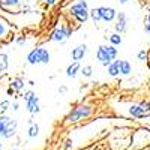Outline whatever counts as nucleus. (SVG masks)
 Here are the masks:
<instances>
[{"instance_id": "17", "label": "nucleus", "mask_w": 150, "mask_h": 150, "mask_svg": "<svg viewBox=\"0 0 150 150\" xmlns=\"http://www.w3.org/2000/svg\"><path fill=\"white\" fill-rule=\"evenodd\" d=\"M38 134H39V126L32 123V126H30V129H29V137H36Z\"/></svg>"}, {"instance_id": "8", "label": "nucleus", "mask_w": 150, "mask_h": 150, "mask_svg": "<svg viewBox=\"0 0 150 150\" xmlns=\"http://www.w3.org/2000/svg\"><path fill=\"white\" fill-rule=\"evenodd\" d=\"M86 51H87V47L86 45H78L77 48H74L72 50V60H75V62H78V60H81L83 57H84V54H86Z\"/></svg>"}, {"instance_id": "24", "label": "nucleus", "mask_w": 150, "mask_h": 150, "mask_svg": "<svg viewBox=\"0 0 150 150\" xmlns=\"http://www.w3.org/2000/svg\"><path fill=\"white\" fill-rule=\"evenodd\" d=\"M3 33H5V27H3V24L0 23V36H2Z\"/></svg>"}, {"instance_id": "14", "label": "nucleus", "mask_w": 150, "mask_h": 150, "mask_svg": "<svg viewBox=\"0 0 150 150\" xmlns=\"http://www.w3.org/2000/svg\"><path fill=\"white\" fill-rule=\"evenodd\" d=\"M108 72H110V75H117L119 72H120V66H119V62H116V63H112V65H110L108 66Z\"/></svg>"}, {"instance_id": "12", "label": "nucleus", "mask_w": 150, "mask_h": 150, "mask_svg": "<svg viewBox=\"0 0 150 150\" xmlns=\"http://www.w3.org/2000/svg\"><path fill=\"white\" fill-rule=\"evenodd\" d=\"M125 27H126V17L125 14H119V23L116 24V30L117 32H125Z\"/></svg>"}, {"instance_id": "3", "label": "nucleus", "mask_w": 150, "mask_h": 150, "mask_svg": "<svg viewBox=\"0 0 150 150\" xmlns=\"http://www.w3.org/2000/svg\"><path fill=\"white\" fill-rule=\"evenodd\" d=\"M71 12H72V15L77 18L80 23H84L87 18H89V12H87V5L86 2H80L77 5H74L71 8Z\"/></svg>"}, {"instance_id": "19", "label": "nucleus", "mask_w": 150, "mask_h": 150, "mask_svg": "<svg viewBox=\"0 0 150 150\" xmlns=\"http://www.w3.org/2000/svg\"><path fill=\"white\" fill-rule=\"evenodd\" d=\"M21 87H23V81H21L20 78H17V80L12 81V89H17V90H20Z\"/></svg>"}, {"instance_id": "1", "label": "nucleus", "mask_w": 150, "mask_h": 150, "mask_svg": "<svg viewBox=\"0 0 150 150\" xmlns=\"http://www.w3.org/2000/svg\"><path fill=\"white\" fill-rule=\"evenodd\" d=\"M17 132V122L6 116H0V135L9 138Z\"/></svg>"}, {"instance_id": "9", "label": "nucleus", "mask_w": 150, "mask_h": 150, "mask_svg": "<svg viewBox=\"0 0 150 150\" xmlns=\"http://www.w3.org/2000/svg\"><path fill=\"white\" fill-rule=\"evenodd\" d=\"M68 36H69V32H68L66 29H60V30H56V32L51 35V38H50V39H51V41H65Z\"/></svg>"}, {"instance_id": "11", "label": "nucleus", "mask_w": 150, "mask_h": 150, "mask_svg": "<svg viewBox=\"0 0 150 150\" xmlns=\"http://www.w3.org/2000/svg\"><path fill=\"white\" fill-rule=\"evenodd\" d=\"M80 69V62H74V63L66 69V75L68 77H71V78H74L75 75H77V71Z\"/></svg>"}, {"instance_id": "15", "label": "nucleus", "mask_w": 150, "mask_h": 150, "mask_svg": "<svg viewBox=\"0 0 150 150\" xmlns=\"http://www.w3.org/2000/svg\"><path fill=\"white\" fill-rule=\"evenodd\" d=\"M8 68V56L0 54V71H5Z\"/></svg>"}, {"instance_id": "13", "label": "nucleus", "mask_w": 150, "mask_h": 150, "mask_svg": "<svg viewBox=\"0 0 150 150\" xmlns=\"http://www.w3.org/2000/svg\"><path fill=\"white\" fill-rule=\"evenodd\" d=\"M119 66H120V72L125 74V75H128V74L131 72V65L128 63L126 60H120V62H119Z\"/></svg>"}, {"instance_id": "25", "label": "nucleus", "mask_w": 150, "mask_h": 150, "mask_svg": "<svg viewBox=\"0 0 150 150\" xmlns=\"http://www.w3.org/2000/svg\"><path fill=\"white\" fill-rule=\"evenodd\" d=\"M146 29L150 32V14H149V23H147V26H146Z\"/></svg>"}, {"instance_id": "16", "label": "nucleus", "mask_w": 150, "mask_h": 150, "mask_svg": "<svg viewBox=\"0 0 150 150\" xmlns=\"http://www.w3.org/2000/svg\"><path fill=\"white\" fill-rule=\"evenodd\" d=\"M90 17H92L95 21L102 20V15H101V11H99V9H93V11H90Z\"/></svg>"}, {"instance_id": "22", "label": "nucleus", "mask_w": 150, "mask_h": 150, "mask_svg": "<svg viewBox=\"0 0 150 150\" xmlns=\"http://www.w3.org/2000/svg\"><path fill=\"white\" fill-rule=\"evenodd\" d=\"M8 105H9V102H8V101H3L2 104H0V111L5 112V111L8 110Z\"/></svg>"}, {"instance_id": "2", "label": "nucleus", "mask_w": 150, "mask_h": 150, "mask_svg": "<svg viewBox=\"0 0 150 150\" xmlns=\"http://www.w3.org/2000/svg\"><path fill=\"white\" fill-rule=\"evenodd\" d=\"M29 63L35 65V63H48L50 62V54L45 48H36L29 54L27 57Z\"/></svg>"}, {"instance_id": "10", "label": "nucleus", "mask_w": 150, "mask_h": 150, "mask_svg": "<svg viewBox=\"0 0 150 150\" xmlns=\"http://www.w3.org/2000/svg\"><path fill=\"white\" fill-rule=\"evenodd\" d=\"M99 11H101L102 20H105V21H111L112 18L116 17V12H114L112 8H99Z\"/></svg>"}, {"instance_id": "4", "label": "nucleus", "mask_w": 150, "mask_h": 150, "mask_svg": "<svg viewBox=\"0 0 150 150\" xmlns=\"http://www.w3.org/2000/svg\"><path fill=\"white\" fill-rule=\"evenodd\" d=\"M129 112L135 117H143V116H147L150 112V105L147 102H141L140 105H132L129 108Z\"/></svg>"}, {"instance_id": "18", "label": "nucleus", "mask_w": 150, "mask_h": 150, "mask_svg": "<svg viewBox=\"0 0 150 150\" xmlns=\"http://www.w3.org/2000/svg\"><path fill=\"white\" fill-rule=\"evenodd\" d=\"M110 41H111V44L117 45V44H120V42H122V38H120L119 35H111V36H110Z\"/></svg>"}, {"instance_id": "20", "label": "nucleus", "mask_w": 150, "mask_h": 150, "mask_svg": "<svg viewBox=\"0 0 150 150\" xmlns=\"http://www.w3.org/2000/svg\"><path fill=\"white\" fill-rule=\"evenodd\" d=\"M2 5H5V6H17L18 0H2Z\"/></svg>"}, {"instance_id": "27", "label": "nucleus", "mask_w": 150, "mask_h": 150, "mask_svg": "<svg viewBox=\"0 0 150 150\" xmlns=\"http://www.w3.org/2000/svg\"><path fill=\"white\" fill-rule=\"evenodd\" d=\"M120 2H128V0H120Z\"/></svg>"}, {"instance_id": "21", "label": "nucleus", "mask_w": 150, "mask_h": 150, "mask_svg": "<svg viewBox=\"0 0 150 150\" xmlns=\"http://www.w3.org/2000/svg\"><path fill=\"white\" fill-rule=\"evenodd\" d=\"M83 74L86 75V77H90V75H92V68H90V66L83 68Z\"/></svg>"}, {"instance_id": "26", "label": "nucleus", "mask_w": 150, "mask_h": 150, "mask_svg": "<svg viewBox=\"0 0 150 150\" xmlns=\"http://www.w3.org/2000/svg\"><path fill=\"white\" fill-rule=\"evenodd\" d=\"M45 2H47L48 5H53V3H54V0H45Z\"/></svg>"}, {"instance_id": "5", "label": "nucleus", "mask_w": 150, "mask_h": 150, "mask_svg": "<svg viewBox=\"0 0 150 150\" xmlns=\"http://www.w3.org/2000/svg\"><path fill=\"white\" fill-rule=\"evenodd\" d=\"M89 114H90V108H89V107H78L77 110L72 111L71 114H69L68 120L77 122V120H80L81 117H86V116H89Z\"/></svg>"}, {"instance_id": "28", "label": "nucleus", "mask_w": 150, "mask_h": 150, "mask_svg": "<svg viewBox=\"0 0 150 150\" xmlns=\"http://www.w3.org/2000/svg\"><path fill=\"white\" fill-rule=\"evenodd\" d=\"M0 149H2V144H0Z\"/></svg>"}, {"instance_id": "6", "label": "nucleus", "mask_w": 150, "mask_h": 150, "mask_svg": "<svg viewBox=\"0 0 150 150\" xmlns=\"http://www.w3.org/2000/svg\"><path fill=\"white\" fill-rule=\"evenodd\" d=\"M26 101H27V108L30 112H39V105H38V98L33 92L26 93Z\"/></svg>"}, {"instance_id": "23", "label": "nucleus", "mask_w": 150, "mask_h": 150, "mask_svg": "<svg viewBox=\"0 0 150 150\" xmlns=\"http://www.w3.org/2000/svg\"><path fill=\"white\" fill-rule=\"evenodd\" d=\"M138 59H140V60H144V59H146V53H144V51H140V53H138Z\"/></svg>"}, {"instance_id": "7", "label": "nucleus", "mask_w": 150, "mask_h": 150, "mask_svg": "<svg viewBox=\"0 0 150 150\" xmlns=\"http://www.w3.org/2000/svg\"><path fill=\"white\" fill-rule=\"evenodd\" d=\"M96 56H98V60L101 62L104 66H108V63L111 62V60H110V56H108V53H107V47H99Z\"/></svg>"}]
</instances>
